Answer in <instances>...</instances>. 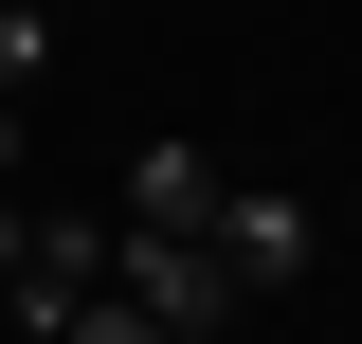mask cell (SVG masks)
<instances>
[{
	"mask_svg": "<svg viewBox=\"0 0 362 344\" xmlns=\"http://www.w3.org/2000/svg\"><path fill=\"white\" fill-rule=\"evenodd\" d=\"M0 181H18V91H0Z\"/></svg>",
	"mask_w": 362,
	"mask_h": 344,
	"instance_id": "cell-6",
	"label": "cell"
},
{
	"mask_svg": "<svg viewBox=\"0 0 362 344\" xmlns=\"http://www.w3.org/2000/svg\"><path fill=\"white\" fill-rule=\"evenodd\" d=\"M109 290H127V308H145L163 344H218L235 308H254V290L218 272V236H127V272H109Z\"/></svg>",
	"mask_w": 362,
	"mask_h": 344,
	"instance_id": "cell-1",
	"label": "cell"
},
{
	"mask_svg": "<svg viewBox=\"0 0 362 344\" xmlns=\"http://www.w3.org/2000/svg\"><path fill=\"white\" fill-rule=\"evenodd\" d=\"M218 145L199 127H163V145H127V181H109V217H127V236H218Z\"/></svg>",
	"mask_w": 362,
	"mask_h": 344,
	"instance_id": "cell-2",
	"label": "cell"
},
{
	"mask_svg": "<svg viewBox=\"0 0 362 344\" xmlns=\"http://www.w3.org/2000/svg\"><path fill=\"white\" fill-rule=\"evenodd\" d=\"M218 272L235 290H290V272H308V200H290V181H218Z\"/></svg>",
	"mask_w": 362,
	"mask_h": 344,
	"instance_id": "cell-3",
	"label": "cell"
},
{
	"mask_svg": "<svg viewBox=\"0 0 362 344\" xmlns=\"http://www.w3.org/2000/svg\"><path fill=\"white\" fill-rule=\"evenodd\" d=\"M54 344H163V326H145L127 290H90V308H73V326H54Z\"/></svg>",
	"mask_w": 362,
	"mask_h": 344,
	"instance_id": "cell-5",
	"label": "cell"
},
{
	"mask_svg": "<svg viewBox=\"0 0 362 344\" xmlns=\"http://www.w3.org/2000/svg\"><path fill=\"white\" fill-rule=\"evenodd\" d=\"M54 73V18H37V0H0V91H37Z\"/></svg>",
	"mask_w": 362,
	"mask_h": 344,
	"instance_id": "cell-4",
	"label": "cell"
}]
</instances>
